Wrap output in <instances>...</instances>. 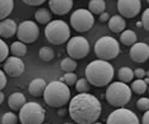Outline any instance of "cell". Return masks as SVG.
<instances>
[{
    "label": "cell",
    "instance_id": "1",
    "mask_svg": "<svg viewBox=\"0 0 149 124\" xmlns=\"http://www.w3.org/2000/svg\"><path fill=\"white\" fill-rule=\"evenodd\" d=\"M68 114L78 124H92L102 115V104L93 94L79 93L69 100Z\"/></svg>",
    "mask_w": 149,
    "mask_h": 124
},
{
    "label": "cell",
    "instance_id": "2",
    "mask_svg": "<svg viewBox=\"0 0 149 124\" xmlns=\"http://www.w3.org/2000/svg\"><path fill=\"white\" fill-rule=\"evenodd\" d=\"M85 74L86 80L88 81L90 85L95 86V87H104L112 81L115 69L109 61L98 59L87 65L85 69Z\"/></svg>",
    "mask_w": 149,
    "mask_h": 124
},
{
    "label": "cell",
    "instance_id": "3",
    "mask_svg": "<svg viewBox=\"0 0 149 124\" xmlns=\"http://www.w3.org/2000/svg\"><path fill=\"white\" fill-rule=\"evenodd\" d=\"M44 102L52 107H62L70 100V91L67 85L61 81H52L43 92Z\"/></svg>",
    "mask_w": 149,
    "mask_h": 124
},
{
    "label": "cell",
    "instance_id": "4",
    "mask_svg": "<svg viewBox=\"0 0 149 124\" xmlns=\"http://www.w3.org/2000/svg\"><path fill=\"white\" fill-rule=\"evenodd\" d=\"M132 92L130 87L122 81H116L111 84L105 93V98L110 105L115 107H124L131 99Z\"/></svg>",
    "mask_w": 149,
    "mask_h": 124
},
{
    "label": "cell",
    "instance_id": "5",
    "mask_svg": "<svg viewBox=\"0 0 149 124\" xmlns=\"http://www.w3.org/2000/svg\"><path fill=\"white\" fill-rule=\"evenodd\" d=\"M45 38L49 43L54 45H61L66 43L70 37L69 25L63 20H50L44 30Z\"/></svg>",
    "mask_w": 149,
    "mask_h": 124
},
{
    "label": "cell",
    "instance_id": "6",
    "mask_svg": "<svg viewBox=\"0 0 149 124\" xmlns=\"http://www.w3.org/2000/svg\"><path fill=\"white\" fill-rule=\"evenodd\" d=\"M94 53L99 60L110 61L116 59L119 53L120 48L116 38L110 36L100 37L94 44Z\"/></svg>",
    "mask_w": 149,
    "mask_h": 124
},
{
    "label": "cell",
    "instance_id": "7",
    "mask_svg": "<svg viewBox=\"0 0 149 124\" xmlns=\"http://www.w3.org/2000/svg\"><path fill=\"white\" fill-rule=\"evenodd\" d=\"M45 119V110L38 103H25L19 110V121L22 124H42Z\"/></svg>",
    "mask_w": 149,
    "mask_h": 124
},
{
    "label": "cell",
    "instance_id": "8",
    "mask_svg": "<svg viewBox=\"0 0 149 124\" xmlns=\"http://www.w3.org/2000/svg\"><path fill=\"white\" fill-rule=\"evenodd\" d=\"M94 24V17L88 10L79 8L70 16V25L78 32L90 31Z\"/></svg>",
    "mask_w": 149,
    "mask_h": 124
},
{
    "label": "cell",
    "instance_id": "9",
    "mask_svg": "<svg viewBox=\"0 0 149 124\" xmlns=\"http://www.w3.org/2000/svg\"><path fill=\"white\" fill-rule=\"evenodd\" d=\"M67 53L73 60L85 59L90 54V43L82 36L72 37L67 43Z\"/></svg>",
    "mask_w": 149,
    "mask_h": 124
},
{
    "label": "cell",
    "instance_id": "10",
    "mask_svg": "<svg viewBox=\"0 0 149 124\" xmlns=\"http://www.w3.org/2000/svg\"><path fill=\"white\" fill-rule=\"evenodd\" d=\"M17 37L23 43H33L40 35L38 25L32 20H24L17 26Z\"/></svg>",
    "mask_w": 149,
    "mask_h": 124
},
{
    "label": "cell",
    "instance_id": "11",
    "mask_svg": "<svg viewBox=\"0 0 149 124\" xmlns=\"http://www.w3.org/2000/svg\"><path fill=\"white\" fill-rule=\"evenodd\" d=\"M106 124H140V119L135 112L125 107H118L111 112L106 119Z\"/></svg>",
    "mask_w": 149,
    "mask_h": 124
},
{
    "label": "cell",
    "instance_id": "12",
    "mask_svg": "<svg viewBox=\"0 0 149 124\" xmlns=\"http://www.w3.org/2000/svg\"><path fill=\"white\" fill-rule=\"evenodd\" d=\"M142 7L141 0H118L117 8L123 18H135Z\"/></svg>",
    "mask_w": 149,
    "mask_h": 124
},
{
    "label": "cell",
    "instance_id": "13",
    "mask_svg": "<svg viewBox=\"0 0 149 124\" xmlns=\"http://www.w3.org/2000/svg\"><path fill=\"white\" fill-rule=\"evenodd\" d=\"M4 72L12 78H18L25 72V65H24V62L20 57L10 56L5 60Z\"/></svg>",
    "mask_w": 149,
    "mask_h": 124
},
{
    "label": "cell",
    "instance_id": "14",
    "mask_svg": "<svg viewBox=\"0 0 149 124\" xmlns=\"http://www.w3.org/2000/svg\"><path fill=\"white\" fill-rule=\"evenodd\" d=\"M130 57L134 62L143 63L149 59V47L147 43L137 42L134 43L130 49Z\"/></svg>",
    "mask_w": 149,
    "mask_h": 124
},
{
    "label": "cell",
    "instance_id": "15",
    "mask_svg": "<svg viewBox=\"0 0 149 124\" xmlns=\"http://www.w3.org/2000/svg\"><path fill=\"white\" fill-rule=\"evenodd\" d=\"M73 0H49V8L56 16H65L72 10Z\"/></svg>",
    "mask_w": 149,
    "mask_h": 124
},
{
    "label": "cell",
    "instance_id": "16",
    "mask_svg": "<svg viewBox=\"0 0 149 124\" xmlns=\"http://www.w3.org/2000/svg\"><path fill=\"white\" fill-rule=\"evenodd\" d=\"M17 32V23L13 19L5 18L0 20V37L11 38Z\"/></svg>",
    "mask_w": 149,
    "mask_h": 124
},
{
    "label": "cell",
    "instance_id": "17",
    "mask_svg": "<svg viewBox=\"0 0 149 124\" xmlns=\"http://www.w3.org/2000/svg\"><path fill=\"white\" fill-rule=\"evenodd\" d=\"M8 106L11 110L13 111H19L20 107L26 103V98L23 93L20 92H16V93H12L10 97H8Z\"/></svg>",
    "mask_w": 149,
    "mask_h": 124
},
{
    "label": "cell",
    "instance_id": "18",
    "mask_svg": "<svg viewBox=\"0 0 149 124\" xmlns=\"http://www.w3.org/2000/svg\"><path fill=\"white\" fill-rule=\"evenodd\" d=\"M45 86H47V82L43 79H41V78L33 79L29 84V93L32 97H41L44 92Z\"/></svg>",
    "mask_w": 149,
    "mask_h": 124
},
{
    "label": "cell",
    "instance_id": "19",
    "mask_svg": "<svg viewBox=\"0 0 149 124\" xmlns=\"http://www.w3.org/2000/svg\"><path fill=\"white\" fill-rule=\"evenodd\" d=\"M125 19H124L122 16H113L111 17L109 20V28L112 32L119 33L122 31L125 30Z\"/></svg>",
    "mask_w": 149,
    "mask_h": 124
},
{
    "label": "cell",
    "instance_id": "20",
    "mask_svg": "<svg viewBox=\"0 0 149 124\" xmlns=\"http://www.w3.org/2000/svg\"><path fill=\"white\" fill-rule=\"evenodd\" d=\"M10 50L12 53V56H16V57H24L26 55V52H28V47L25 43H23L20 41H17V42H13L11 44V48Z\"/></svg>",
    "mask_w": 149,
    "mask_h": 124
},
{
    "label": "cell",
    "instance_id": "21",
    "mask_svg": "<svg viewBox=\"0 0 149 124\" xmlns=\"http://www.w3.org/2000/svg\"><path fill=\"white\" fill-rule=\"evenodd\" d=\"M15 1L13 0H0V20L7 18L13 11Z\"/></svg>",
    "mask_w": 149,
    "mask_h": 124
},
{
    "label": "cell",
    "instance_id": "22",
    "mask_svg": "<svg viewBox=\"0 0 149 124\" xmlns=\"http://www.w3.org/2000/svg\"><path fill=\"white\" fill-rule=\"evenodd\" d=\"M106 4L105 0H91L88 4V11L92 15H100L105 12Z\"/></svg>",
    "mask_w": 149,
    "mask_h": 124
},
{
    "label": "cell",
    "instance_id": "23",
    "mask_svg": "<svg viewBox=\"0 0 149 124\" xmlns=\"http://www.w3.org/2000/svg\"><path fill=\"white\" fill-rule=\"evenodd\" d=\"M120 42L127 47H131L134 43L137 42V36L132 30H124L120 33Z\"/></svg>",
    "mask_w": 149,
    "mask_h": 124
},
{
    "label": "cell",
    "instance_id": "24",
    "mask_svg": "<svg viewBox=\"0 0 149 124\" xmlns=\"http://www.w3.org/2000/svg\"><path fill=\"white\" fill-rule=\"evenodd\" d=\"M35 18L37 20V23L40 24H48L49 22L52 20V13L50 11L47 10V8H38L35 13Z\"/></svg>",
    "mask_w": 149,
    "mask_h": 124
},
{
    "label": "cell",
    "instance_id": "25",
    "mask_svg": "<svg viewBox=\"0 0 149 124\" xmlns=\"http://www.w3.org/2000/svg\"><path fill=\"white\" fill-rule=\"evenodd\" d=\"M118 79L119 81L127 84L134 80V70L129 67H122L118 70Z\"/></svg>",
    "mask_w": 149,
    "mask_h": 124
},
{
    "label": "cell",
    "instance_id": "26",
    "mask_svg": "<svg viewBox=\"0 0 149 124\" xmlns=\"http://www.w3.org/2000/svg\"><path fill=\"white\" fill-rule=\"evenodd\" d=\"M147 87H148V85L144 82V80L136 79L135 81H132L130 90L131 92H135L136 94H144L147 92Z\"/></svg>",
    "mask_w": 149,
    "mask_h": 124
},
{
    "label": "cell",
    "instance_id": "27",
    "mask_svg": "<svg viewBox=\"0 0 149 124\" xmlns=\"http://www.w3.org/2000/svg\"><path fill=\"white\" fill-rule=\"evenodd\" d=\"M61 66V69L65 70L66 73H69V72H74L78 67V63L75 62V60H73L70 57H66L62 60V62L60 63Z\"/></svg>",
    "mask_w": 149,
    "mask_h": 124
},
{
    "label": "cell",
    "instance_id": "28",
    "mask_svg": "<svg viewBox=\"0 0 149 124\" xmlns=\"http://www.w3.org/2000/svg\"><path fill=\"white\" fill-rule=\"evenodd\" d=\"M38 55H40V59L42 61H45V62L52 61L55 57V53L50 47H42L38 52Z\"/></svg>",
    "mask_w": 149,
    "mask_h": 124
},
{
    "label": "cell",
    "instance_id": "29",
    "mask_svg": "<svg viewBox=\"0 0 149 124\" xmlns=\"http://www.w3.org/2000/svg\"><path fill=\"white\" fill-rule=\"evenodd\" d=\"M75 90L79 93H87L90 91V84L86 80V78H81L79 80H77L75 82Z\"/></svg>",
    "mask_w": 149,
    "mask_h": 124
},
{
    "label": "cell",
    "instance_id": "30",
    "mask_svg": "<svg viewBox=\"0 0 149 124\" xmlns=\"http://www.w3.org/2000/svg\"><path fill=\"white\" fill-rule=\"evenodd\" d=\"M77 80H78V78H77V75L74 74L73 72H69V73H66L63 77L61 78V82H63L65 85H67L68 87L69 86H73V85H75V82H77Z\"/></svg>",
    "mask_w": 149,
    "mask_h": 124
},
{
    "label": "cell",
    "instance_id": "31",
    "mask_svg": "<svg viewBox=\"0 0 149 124\" xmlns=\"http://www.w3.org/2000/svg\"><path fill=\"white\" fill-rule=\"evenodd\" d=\"M8 53H10V48L8 45L0 38V63L4 62L7 57H8Z\"/></svg>",
    "mask_w": 149,
    "mask_h": 124
},
{
    "label": "cell",
    "instance_id": "32",
    "mask_svg": "<svg viewBox=\"0 0 149 124\" xmlns=\"http://www.w3.org/2000/svg\"><path fill=\"white\" fill-rule=\"evenodd\" d=\"M17 122H18V118L13 112H6L1 118L3 124H17Z\"/></svg>",
    "mask_w": 149,
    "mask_h": 124
},
{
    "label": "cell",
    "instance_id": "33",
    "mask_svg": "<svg viewBox=\"0 0 149 124\" xmlns=\"http://www.w3.org/2000/svg\"><path fill=\"white\" fill-rule=\"evenodd\" d=\"M136 105H137V109L141 110L142 112H144V111H148L149 110V99L148 98H140L137 103H136Z\"/></svg>",
    "mask_w": 149,
    "mask_h": 124
},
{
    "label": "cell",
    "instance_id": "34",
    "mask_svg": "<svg viewBox=\"0 0 149 124\" xmlns=\"http://www.w3.org/2000/svg\"><path fill=\"white\" fill-rule=\"evenodd\" d=\"M141 23H142V28H143L146 31H149V10H148V8L143 11Z\"/></svg>",
    "mask_w": 149,
    "mask_h": 124
},
{
    "label": "cell",
    "instance_id": "35",
    "mask_svg": "<svg viewBox=\"0 0 149 124\" xmlns=\"http://www.w3.org/2000/svg\"><path fill=\"white\" fill-rule=\"evenodd\" d=\"M146 75H148V73H146V70L143 68H136L134 70V77H136V79H142Z\"/></svg>",
    "mask_w": 149,
    "mask_h": 124
},
{
    "label": "cell",
    "instance_id": "36",
    "mask_svg": "<svg viewBox=\"0 0 149 124\" xmlns=\"http://www.w3.org/2000/svg\"><path fill=\"white\" fill-rule=\"evenodd\" d=\"M6 84H7L6 74H5V72H3L1 69H0V91L4 90V87L6 86Z\"/></svg>",
    "mask_w": 149,
    "mask_h": 124
},
{
    "label": "cell",
    "instance_id": "37",
    "mask_svg": "<svg viewBox=\"0 0 149 124\" xmlns=\"http://www.w3.org/2000/svg\"><path fill=\"white\" fill-rule=\"evenodd\" d=\"M44 1H47V0H23V3H25L29 6H40Z\"/></svg>",
    "mask_w": 149,
    "mask_h": 124
},
{
    "label": "cell",
    "instance_id": "38",
    "mask_svg": "<svg viewBox=\"0 0 149 124\" xmlns=\"http://www.w3.org/2000/svg\"><path fill=\"white\" fill-rule=\"evenodd\" d=\"M142 124H149V111H144V112H143Z\"/></svg>",
    "mask_w": 149,
    "mask_h": 124
},
{
    "label": "cell",
    "instance_id": "39",
    "mask_svg": "<svg viewBox=\"0 0 149 124\" xmlns=\"http://www.w3.org/2000/svg\"><path fill=\"white\" fill-rule=\"evenodd\" d=\"M99 16H100L99 17L100 22H107L109 20V13H106V12H103V13H100Z\"/></svg>",
    "mask_w": 149,
    "mask_h": 124
},
{
    "label": "cell",
    "instance_id": "40",
    "mask_svg": "<svg viewBox=\"0 0 149 124\" xmlns=\"http://www.w3.org/2000/svg\"><path fill=\"white\" fill-rule=\"evenodd\" d=\"M57 115H58V116H62V117L66 116V115H67V110H65V109H60V110L57 111Z\"/></svg>",
    "mask_w": 149,
    "mask_h": 124
},
{
    "label": "cell",
    "instance_id": "41",
    "mask_svg": "<svg viewBox=\"0 0 149 124\" xmlns=\"http://www.w3.org/2000/svg\"><path fill=\"white\" fill-rule=\"evenodd\" d=\"M4 99H5V94L0 91V105L3 104V102H4Z\"/></svg>",
    "mask_w": 149,
    "mask_h": 124
},
{
    "label": "cell",
    "instance_id": "42",
    "mask_svg": "<svg viewBox=\"0 0 149 124\" xmlns=\"http://www.w3.org/2000/svg\"><path fill=\"white\" fill-rule=\"evenodd\" d=\"M136 26H137V28H141V26H142V23H141V22H137V23H136Z\"/></svg>",
    "mask_w": 149,
    "mask_h": 124
},
{
    "label": "cell",
    "instance_id": "43",
    "mask_svg": "<svg viewBox=\"0 0 149 124\" xmlns=\"http://www.w3.org/2000/svg\"><path fill=\"white\" fill-rule=\"evenodd\" d=\"M92 124H103V123H100V122H94V123H92Z\"/></svg>",
    "mask_w": 149,
    "mask_h": 124
},
{
    "label": "cell",
    "instance_id": "44",
    "mask_svg": "<svg viewBox=\"0 0 149 124\" xmlns=\"http://www.w3.org/2000/svg\"><path fill=\"white\" fill-rule=\"evenodd\" d=\"M65 124H72V123H65Z\"/></svg>",
    "mask_w": 149,
    "mask_h": 124
},
{
    "label": "cell",
    "instance_id": "45",
    "mask_svg": "<svg viewBox=\"0 0 149 124\" xmlns=\"http://www.w3.org/2000/svg\"><path fill=\"white\" fill-rule=\"evenodd\" d=\"M148 1H149V0H147V3H148Z\"/></svg>",
    "mask_w": 149,
    "mask_h": 124
}]
</instances>
